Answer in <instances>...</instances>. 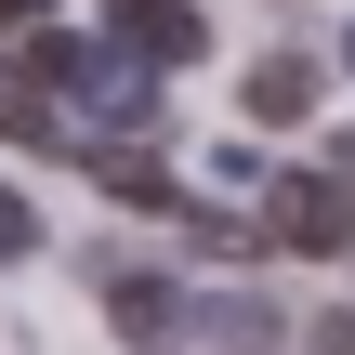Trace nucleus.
Returning a JSON list of instances; mask_svg holds the SVG:
<instances>
[{"label": "nucleus", "instance_id": "nucleus-1", "mask_svg": "<svg viewBox=\"0 0 355 355\" xmlns=\"http://www.w3.org/2000/svg\"><path fill=\"white\" fill-rule=\"evenodd\" d=\"M105 53H132V66H211V13L198 0H105Z\"/></svg>", "mask_w": 355, "mask_h": 355}, {"label": "nucleus", "instance_id": "nucleus-2", "mask_svg": "<svg viewBox=\"0 0 355 355\" xmlns=\"http://www.w3.org/2000/svg\"><path fill=\"white\" fill-rule=\"evenodd\" d=\"M263 237H277V250H343L355 198L329 184V171H277V184H263Z\"/></svg>", "mask_w": 355, "mask_h": 355}, {"label": "nucleus", "instance_id": "nucleus-3", "mask_svg": "<svg viewBox=\"0 0 355 355\" xmlns=\"http://www.w3.org/2000/svg\"><path fill=\"white\" fill-rule=\"evenodd\" d=\"M316 92H329V66H303V53H263V66H250V92H237V105H250V119H263V132H303V119H316Z\"/></svg>", "mask_w": 355, "mask_h": 355}, {"label": "nucleus", "instance_id": "nucleus-4", "mask_svg": "<svg viewBox=\"0 0 355 355\" xmlns=\"http://www.w3.org/2000/svg\"><path fill=\"white\" fill-rule=\"evenodd\" d=\"M92 277H105V316H119L132 343H171V316H184V303H171V277H158V263H92Z\"/></svg>", "mask_w": 355, "mask_h": 355}, {"label": "nucleus", "instance_id": "nucleus-5", "mask_svg": "<svg viewBox=\"0 0 355 355\" xmlns=\"http://www.w3.org/2000/svg\"><path fill=\"white\" fill-rule=\"evenodd\" d=\"M92 184H105V198H119V211H171V198H184V184H171V158H158V145H92Z\"/></svg>", "mask_w": 355, "mask_h": 355}, {"label": "nucleus", "instance_id": "nucleus-6", "mask_svg": "<svg viewBox=\"0 0 355 355\" xmlns=\"http://www.w3.org/2000/svg\"><path fill=\"white\" fill-rule=\"evenodd\" d=\"M0 132H26V145H66V105H53L26 66H0Z\"/></svg>", "mask_w": 355, "mask_h": 355}, {"label": "nucleus", "instance_id": "nucleus-7", "mask_svg": "<svg viewBox=\"0 0 355 355\" xmlns=\"http://www.w3.org/2000/svg\"><path fill=\"white\" fill-rule=\"evenodd\" d=\"M198 343L211 355H277V316L263 303H198Z\"/></svg>", "mask_w": 355, "mask_h": 355}, {"label": "nucleus", "instance_id": "nucleus-8", "mask_svg": "<svg viewBox=\"0 0 355 355\" xmlns=\"http://www.w3.org/2000/svg\"><path fill=\"white\" fill-rule=\"evenodd\" d=\"M171 211H184V237H198V250H224V263H250V250H263L237 211H198V198H171Z\"/></svg>", "mask_w": 355, "mask_h": 355}, {"label": "nucleus", "instance_id": "nucleus-9", "mask_svg": "<svg viewBox=\"0 0 355 355\" xmlns=\"http://www.w3.org/2000/svg\"><path fill=\"white\" fill-rule=\"evenodd\" d=\"M26 250H40V211H26V198L0 184V263H26Z\"/></svg>", "mask_w": 355, "mask_h": 355}, {"label": "nucleus", "instance_id": "nucleus-10", "mask_svg": "<svg viewBox=\"0 0 355 355\" xmlns=\"http://www.w3.org/2000/svg\"><path fill=\"white\" fill-rule=\"evenodd\" d=\"M303 355H355V316H316V329H303Z\"/></svg>", "mask_w": 355, "mask_h": 355}, {"label": "nucleus", "instance_id": "nucleus-11", "mask_svg": "<svg viewBox=\"0 0 355 355\" xmlns=\"http://www.w3.org/2000/svg\"><path fill=\"white\" fill-rule=\"evenodd\" d=\"M13 26H53V0H0V40H13Z\"/></svg>", "mask_w": 355, "mask_h": 355}, {"label": "nucleus", "instance_id": "nucleus-12", "mask_svg": "<svg viewBox=\"0 0 355 355\" xmlns=\"http://www.w3.org/2000/svg\"><path fill=\"white\" fill-rule=\"evenodd\" d=\"M329 184H343V198H355V132H343V145H329Z\"/></svg>", "mask_w": 355, "mask_h": 355}, {"label": "nucleus", "instance_id": "nucleus-13", "mask_svg": "<svg viewBox=\"0 0 355 355\" xmlns=\"http://www.w3.org/2000/svg\"><path fill=\"white\" fill-rule=\"evenodd\" d=\"M343 66H355V26H343Z\"/></svg>", "mask_w": 355, "mask_h": 355}, {"label": "nucleus", "instance_id": "nucleus-14", "mask_svg": "<svg viewBox=\"0 0 355 355\" xmlns=\"http://www.w3.org/2000/svg\"><path fill=\"white\" fill-rule=\"evenodd\" d=\"M198 13H211V0H198Z\"/></svg>", "mask_w": 355, "mask_h": 355}]
</instances>
